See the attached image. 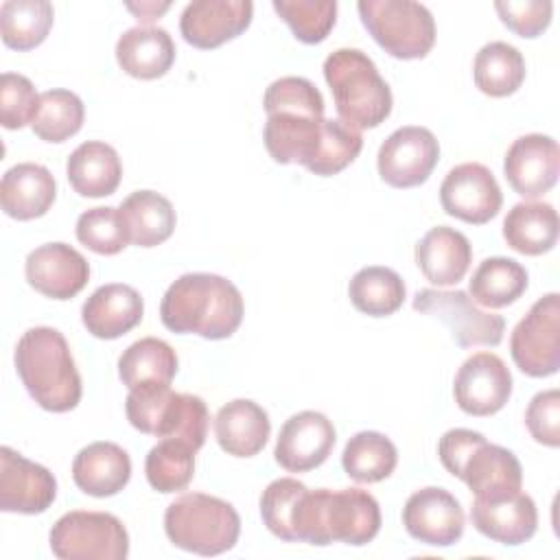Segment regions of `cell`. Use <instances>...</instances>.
Masks as SVG:
<instances>
[{"instance_id":"6da1fadb","label":"cell","mask_w":560,"mask_h":560,"mask_svg":"<svg viewBox=\"0 0 560 560\" xmlns=\"http://www.w3.org/2000/svg\"><path fill=\"white\" fill-rule=\"evenodd\" d=\"M262 140L278 164H302L322 177L343 171L363 149L361 131L306 112L267 114Z\"/></svg>"},{"instance_id":"7a4b0ae2","label":"cell","mask_w":560,"mask_h":560,"mask_svg":"<svg viewBox=\"0 0 560 560\" xmlns=\"http://www.w3.org/2000/svg\"><path fill=\"white\" fill-rule=\"evenodd\" d=\"M295 542L368 545L381 529L378 501L361 488L304 490L291 514Z\"/></svg>"},{"instance_id":"3957f363","label":"cell","mask_w":560,"mask_h":560,"mask_svg":"<svg viewBox=\"0 0 560 560\" xmlns=\"http://www.w3.org/2000/svg\"><path fill=\"white\" fill-rule=\"evenodd\" d=\"M243 295L236 284L217 273H184L164 293L162 324L173 332H195L203 339H228L243 322Z\"/></svg>"},{"instance_id":"277c9868","label":"cell","mask_w":560,"mask_h":560,"mask_svg":"<svg viewBox=\"0 0 560 560\" xmlns=\"http://www.w3.org/2000/svg\"><path fill=\"white\" fill-rule=\"evenodd\" d=\"M15 370L42 409L63 413L79 405L81 374L66 337L57 328H28L15 346Z\"/></svg>"},{"instance_id":"5b68a950","label":"cell","mask_w":560,"mask_h":560,"mask_svg":"<svg viewBox=\"0 0 560 560\" xmlns=\"http://www.w3.org/2000/svg\"><path fill=\"white\" fill-rule=\"evenodd\" d=\"M442 466L462 479L475 499H503L523 488L518 457L499 444L488 442L479 431L451 429L438 442Z\"/></svg>"},{"instance_id":"8992f818","label":"cell","mask_w":560,"mask_h":560,"mask_svg":"<svg viewBox=\"0 0 560 560\" xmlns=\"http://www.w3.org/2000/svg\"><path fill=\"white\" fill-rule=\"evenodd\" d=\"M339 120L352 129L378 127L392 112V90L374 61L359 48H337L324 61Z\"/></svg>"},{"instance_id":"52a82bcc","label":"cell","mask_w":560,"mask_h":560,"mask_svg":"<svg viewBox=\"0 0 560 560\" xmlns=\"http://www.w3.org/2000/svg\"><path fill=\"white\" fill-rule=\"evenodd\" d=\"M125 411L129 424L147 435L184 440L195 451L206 442L210 416L195 394L173 392L164 383H144L129 389Z\"/></svg>"},{"instance_id":"ba28073f","label":"cell","mask_w":560,"mask_h":560,"mask_svg":"<svg viewBox=\"0 0 560 560\" xmlns=\"http://www.w3.org/2000/svg\"><path fill=\"white\" fill-rule=\"evenodd\" d=\"M168 540L197 556L230 551L241 534V516L232 503L203 492H186L164 512Z\"/></svg>"},{"instance_id":"9c48e42d","label":"cell","mask_w":560,"mask_h":560,"mask_svg":"<svg viewBox=\"0 0 560 560\" xmlns=\"http://www.w3.org/2000/svg\"><path fill=\"white\" fill-rule=\"evenodd\" d=\"M357 9L374 42L396 59H422L435 44V20L420 2L361 0Z\"/></svg>"},{"instance_id":"30bf717a","label":"cell","mask_w":560,"mask_h":560,"mask_svg":"<svg viewBox=\"0 0 560 560\" xmlns=\"http://www.w3.org/2000/svg\"><path fill=\"white\" fill-rule=\"evenodd\" d=\"M48 540L61 560H125L129 556V534L109 512H68L57 518Z\"/></svg>"},{"instance_id":"8fae6325","label":"cell","mask_w":560,"mask_h":560,"mask_svg":"<svg viewBox=\"0 0 560 560\" xmlns=\"http://www.w3.org/2000/svg\"><path fill=\"white\" fill-rule=\"evenodd\" d=\"M510 352L516 368L534 378H545L560 368V295L547 293L532 304L514 326Z\"/></svg>"},{"instance_id":"7c38bea8","label":"cell","mask_w":560,"mask_h":560,"mask_svg":"<svg viewBox=\"0 0 560 560\" xmlns=\"http://www.w3.org/2000/svg\"><path fill=\"white\" fill-rule=\"evenodd\" d=\"M413 311L442 319L462 348L499 346L505 330V319L497 313L483 311L462 289H420L413 298Z\"/></svg>"},{"instance_id":"4fadbf2b","label":"cell","mask_w":560,"mask_h":560,"mask_svg":"<svg viewBox=\"0 0 560 560\" xmlns=\"http://www.w3.org/2000/svg\"><path fill=\"white\" fill-rule=\"evenodd\" d=\"M438 160V138L427 127L407 125L385 138L376 155V166L385 184L394 188H413L429 179Z\"/></svg>"},{"instance_id":"5bb4252c","label":"cell","mask_w":560,"mask_h":560,"mask_svg":"<svg viewBox=\"0 0 560 560\" xmlns=\"http://www.w3.org/2000/svg\"><path fill=\"white\" fill-rule=\"evenodd\" d=\"M440 203L446 214L483 225L494 219L503 203V192L492 171L479 162H464L448 171L440 186Z\"/></svg>"},{"instance_id":"9a60e30c","label":"cell","mask_w":560,"mask_h":560,"mask_svg":"<svg viewBox=\"0 0 560 560\" xmlns=\"http://www.w3.org/2000/svg\"><path fill=\"white\" fill-rule=\"evenodd\" d=\"M457 407L468 416H492L505 407L512 396V374L501 357L475 352L468 357L453 381Z\"/></svg>"},{"instance_id":"2e32d148","label":"cell","mask_w":560,"mask_h":560,"mask_svg":"<svg viewBox=\"0 0 560 560\" xmlns=\"http://www.w3.org/2000/svg\"><path fill=\"white\" fill-rule=\"evenodd\" d=\"M402 525L411 538L424 545L451 547L462 538L466 516L459 501L448 490L427 486L407 499Z\"/></svg>"},{"instance_id":"e0dca14e","label":"cell","mask_w":560,"mask_h":560,"mask_svg":"<svg viewBox=\"0 0 560 560\" xmlns=\"http://www.w3.org/2000/svg\"><path fill=\"white\" fill-rule=\"evenodd\" d=\"M57 497L55 475L18 451L0 448V510L18 514H42Z\"/></svg>"},{"instance_id":"ac0fdd59","label":"cell","mask_w":560,"mask_h":560,"mask_svg":"<svg viewBox=\"0 0 560 560\" xmlns=\"http://www.w3.org/2000/svg\"><path fill=\"white\" fill-rule=\"evenodd\" d=\"M508 184L525 199L549 192L560 173V149L551 136L525 133L516 138L503 160Z\"/></svg>"},{"instance_id":"d6986e66","label":"cell","mask_w":560,"mask_h":560,"mask_svg":"<svg viewBox=\"0 0 560 560\" xmlns=\"http://www.w3.org/2000/svg\"><path fill=\"white\" fill-rule=\"evenodd\" d=\"M335 440V427L324 413L311 409L300 411L282 424L273 457L289 472H306L328 459Z\"/></svg>"},{"instance_id":"ffe728a7","label":"cell","mask_w":560,"mask_h":560,"mask_svg":"<svg viewBox=\"0 0 560 560\" xmlns=\"http://www.w3.org/2000/svg\"><path fill=\"white\" fill-rule=\"evenodd\" d=\"M252 15L249 0H195L184 7L179 31L190 46L210 50L238 37L252 24Z\"/></svg>"},{"instance_id":"44dd1931","label":"cell","mask_w":560,"mask_h":560,"mask_svg":"<svg viewBox=\"0 0 560 560\" xmlns=\"http://www.w3.org/2000/svg\"><path fill=\"white\" fill-rule=\"evenodd\" d=\"M28 284L46 298L70 300L90 280V265L81 252L66 243H46L26 256Z\"/></svg>"},{"instance_id":"7402d4cb","label":"cell","mask_w":560,"mask_h":560,"mask_svg":"<svg viewBox=\"0 0 560 560\" xmlns=\"http://www.w3.org/2000/svg\"><path fill=\"white\" fill-rule=\"evenodd\" d=\"M470 521L479 534L501 545H523L538 527L536 503L525 492H514L503 499H475Z\"/></svg>"},{"instance_id":"603a6c76","label":"cell","mask_w":560,"mask_h":560,"mask_svg":"<svg viewBox=\"0 0 560 560\" xmlns=\"http://www.w3.org/2000/svg\"><path fill=\"white\" fill-rule=\"evenodd\" d=\"M142 295L122 282L98 287L83 304L81 319L90 335L98 339H118L142 319Z\"/></svg>"},{"instance_id":"cb8c5ba5","label":"cell","mask_w":560,"mask_h":560,"mask_svg":"<svg viewBox=\"0 0 560 560\" xmlns=\"http://www.w3.org/2000/svg\"><path fill=\"white\" fill-rule=\"evenodd\" d=\"M72 479L90 497H114L131 479L129 453L114 442H92L77 453Z\"/></svg>"},{"instance_id":"d4e9b609","label":"cell","mask_w":560,"mask_h":560,"mask_svg":"<svg viewBox=\"0 0 560 560\" xmlns=\"http://www.w3.org/2000/svg\"><path fill=\"white\" fill-rule=\"evenodd\" d=\"M57 195L52 173L35 162L11 166L0 182V203L4 214L18 221L44 217Z\"/></svg>"},{"instance_id":"484cf974","label":"cell","mask_w":560,"mask_h":560,"mask_svg":"<svg viewBox=\"0 0 560 560\" xmlns=\"http://www.w3.org/2000/svg\"><path fill=\"white\" fill-rule=\"evenodd\" d=\"M472 262L470 241L448 225L431 228L416 245V265L438 287L457 284Z\"/></svg>"},{"instance_id":"4316f807","label":"cell","mask_w":560,"mask_h":560,"mask_svg":"<svg viewBox=\"0 0 560 560\" xmlns=\"http://www.w3.org/2000/svg\"><path fill=\"white\" fill-rule=\"evenodd\" d=\"M269 433L267 411L249 398L230 400L214 416L217 442L232 457H254L265 448Z\"/></svg>"},{"instance_id":"83f0119b","label":"cell","mask_w":560,"mask_h":560,"mask_svg":"<svg viewBox=\"0 0 560 560\" xmlns=\"http://www.w3.org/2000/svg\"><path fill=\"white\" fill-rule=\"evenodd\" d=\"M116 61L129 77L151 81L171 70L175 61V44L168 31L138 24L118 37Z\"/></svg>"},{"instance_id":"f1b7e54d","label":"cell","mask_w":560,"mask_h":560,"mask_svg":"<svg viewBox=\"0 0 560 560\" xmlns=\"http://www.w3.org/2000/svg\"><path fill=\"white\" fill-rule=\"evenodd\" d=\"M66 175L81 197H107L120 184L122 164L112 144L88 140L70 153Z\"/></svg>"},{"instance_id":"f546056e","label":"cell","mask_w":560,"mask_h":560,"mask_svg":"<svg viewBox=\"0 0 560 560\" xmlns=\"http://www.w3.org/2000/svg\"><path fill=\"white\" fill-rule=\"evenodd\" d=\"M558 212L545 201H521L503 219L505 243L525 256H540L558 243Z\"/></svg>"},{"instance_id":"4dcf8cb0","label":"cell","mask_w":560,"mask_h":560,"mask_svg":"<svg viewBox=\"0 0 560 560\" xmlns=\"http://www.w3.org/2000/svg\"><path fill=\"white\" fill-rule=\"evenodd\" d=\"M120 217L129 234V243L138 247H155L171 238L177 217L173 203L155 190H136L120 203Z\"/></svg>"},{"instance_id":"1f68e13d","label":"cell","mask_w":560,"mask_h":560,"mask_svg":"<svg viewBox=\"0 0 560 560\" xmlns=\"http://www.w3.org/2000/svg\"><path fill=\"white\" fill-rule=\"evenodd\" d=\"M470 298L486 308H503L516 302L527 289V271L521 262L492 256L479 262L470 278Z\"/></svg>"},{"instance_id":"d6a6232c","label":"cell","mask_w":560,"mask_h":560,"mask_svg":"<svg viewBox=\"0 0 560 560\" xmlns=\"http://www.w3.org/2000/svg\"><path fill=\"white\" fill-rule=\"evenodd\" d=\"M475 85L494 98L514 94L525 81V59L508 42H490L479 48L472 63Z\"/></svg>"},{"instance_id":"836d02e7","label":"cell","mask_w":560,"mask_h":560,"mask_svg":"<svg viewBox=\"0 0 560 560\" xmlns=\"http://www.w3.org/2000/svg\"><path fill=\"white\" fill-rule=\"evenodd\" d=\"M177 374L175 350L158 337H144L127 346L118 359V376L129 389L144 383L171 385Z\"/></svg>"},{"instance_id":"e575fe53","label":"cell","mask_w":560,"mask_h":560,"mask_svg":"<svg viewBox=\"0 0 560 560\" xmlns=\"http://www.w3.org/2000/svg\"><path fill=\"white\" fill-rule=\"evenodd\" d=\"M398 464L394 442L378 431L354 433L343 448L341 466L346 475L359 483H376L387 479Z\"/></svg>"},{"instance_id":"d590c367","label":"cell","mask_w":560,"mask_h":560,"mask_svg":"<svg viewBox=\"0 0 560 560\" xmlns=\"http://www.w3.org/2000/svg\"><path fill=\"white\" fill-rule=\"evenodd\" d=\"M350 302L357 311L370 317H387L396 313L405 302L402 278L381 265L359 269L348 284Z\"/></svg>"},{"instance_id":"8d00e7d4","label":"cell","mask_w":560,"mask_h":560,"mask_svg":"<svg viewBox=\"0 0 560 560\" xmlns=\"http://www.w3.org/2000/svg\"><path fill=\"white\" fill-rule=\"evenodd\" d=\"M55 20L48 0H4L0 4V35L13 50H31L39 46Z\"/></svg>"},{"instance_id":"74e56055","label":"cell","mask_w":560,"mask_h":560,"mask_svg":"<svg viewBox=\"0 0 560 560\" xmlns=\"http://www.w3.org/2000/svg\"><path fill=\"white\" fill-rule=\"evenodd\" d=\"M195 448L184 440L162 438L144 459V475L158 492H179L195 475Z\"/></svg>"},{"instance_id":"f35d334b","label":"cell","mask_w":560,"mask_h":560,"mask_svg":"<svg viewBox=\"0 0 560 560\" xmlns=\"http://www.w3.org/2000/svg\"><path fill=\"white\" fill-rule=\"evenodd\" d=\"M83 101L70 90H46L39 94V109L31 122L37 138L63 142L83 127Z\"/></svg>"},{"instance_id":"ab89813d","label":"cell","mask_w":560,"mask_h":560,"mask_svg":"<svg viewBox=\"0 0 560 560\" xmlns=\"http://www.w3.org/2000/svg\"><path fill=\"white\" fill-rule=\"evenodd\" d=\"M273 11L304 44L324 42L337 20L335 0H273Z\"/></svg>"},{"instance_id":"60d3db41","label":"cell","mask_w":560,"mask_h":560,"mask_svg":"<svg viewBox=\"0 0 560 560\" xmlns=\"http://www.w3.org/2000/svg\"><path fill=\"white\" fill-rule=\"evenodd\" d=\"M77 238L88 249L101 256H114L129 245V234L122 223L120 210L112 206L85 210L77 219Z\"/></svg>"},{"instance_id":"b9f144b4","label":"cell","mask_w":560,"mask_h":560,"mask_svg":"<svg viewBox=\"0 0 560 560\" xmlns=\"http://www.w3.org/2000/svg\"><path fill=\"white\" fill-rule=\"evenodd\" d=\"M306 490V486L293 477H280L273 479L260 494V516L267 529L287 540L295 542L293 529H291V514L298 497Z\"/></svg>"},{"instance_id":"7bdbcfd3","label":"cell","mask_w":560,"mask_h":560,"mask_svg":"<svg viewBox=\"0 0 560 560\" xmlns=\"http://www.w3.org/2000/svg\"><path fill=\"white\" fill-rule=\"evenodd\" d=\"M262 107L267 114L273 112H306L324 116L322 92L304 77H280L276 79L262 96Z\"/></svg>"},{"instance_id":"ee69618b","label":"cell","mask_w":560,"mask_h":560,"mask_svg":"<svg viewBox=\"0 0 560 560\" xmlns=\"http://www.w3.org/2000/svg\"><path fill=\"white\" fill-rule=\"evenodd\" d=\"M39 109V94L31 79L15 72L0 77V122L4 129H22L31 125Z\"/></svg>"},{"instance_id":"f6af8a7d","label":"cell","mask_w":560,"mask_h":560,"mask_svg":"<svg viewBox=\"0 0 560 560\" xmlns=\"http://www.w3.org/2000/svg\"><path fill=\"white\" fill-rule=\"evenodd\" d=\"M494 9L510 31L527 39L547 31L553 13L549 0H499L494 2Z\"/></svg>"},{"instance_id":"bcb514c9","label":"cell","mask_w":560,"mask_h":560,"mask_svg":"<svg viewBox=\"0 0 560 560\" xmlns=\"http://www.w3.org/2000/svg\"><path fill=\"white\" fill-rule=\"evenodd\" d=\"M525 424L538 444L549 448L560 446V392H538L525 411Z\"/></svg>"},{"instance_id":"7dc6e473","label":"cell","mask_w":560,"mask_h":560,"mask_svg":"<svg viewBox=\"0 0 560 560\" xmlns=\"http://www.w3.org/2000/svg\"><path fill=\"white\" fill-rule=\"evenodd\" d=\"M171 7V2H162V4H158V2H140V4H127V9L129 11H133L136 13V18L140 20V22H153L155 18H160L166 9Z\"/></svg>"}]
</instances>
